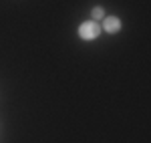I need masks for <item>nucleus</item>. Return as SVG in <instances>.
<instances>
[{"mask_svg":"<svg viewBox=\"0 0 151 143\" xmlns=\"http://www.w3.org/2000/svg\"><path fill=\"white\" fill-rule=\"evenodd\" d=\"M99 34H101V26L95 20H87V22H83L79 26V36H81L83 40H93Z\"/></svg>","mask_w":151,"mask_h":143,"instance_id":"f257e3e1","label":"nucleus"},{"mask_svg":"<svg viewBox=\"0 0 151 143\" xmlns=\"http://www.w3.org/2000/svg\"><path fill=\"white\" fill-rule=\"evenodd\" d=\"M103 28L107 30V32L115 34V32H119V30H121V20H119L117 16H107V18L103 20Z\"/></svg>","mask_w":151,"mask_h":143,"instance_id":"f03ea898","label":"nucleus"},{"mask_svg":"<svg viewBox=\"0 0 151 143\" xmlns=\"http://www.w3.org/2000/svg\"><path fill=\"white\" fill-rule=\"evenodd\" d=\"M93 18H95V20L103 18V8H101V6H95V8H93Z\"/></svg>","mask_w":151,"mask_h":143,"instance_id":"7ed1b4c3","label":"nucleus"}]
</instances>
